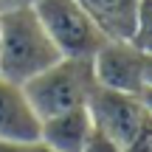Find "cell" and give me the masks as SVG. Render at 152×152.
I'll return each mask as SVG.
<instances>
[{
  "label": "cell",
  "instance_id": "obj_2",
  "mask_svg": "<svg viewBox=\"0 0 152 152\" xmlns=\"http://www.w3.org/2000/svg\"><path fill=\"white\" fill-rule=\"evenodd\" d=\"M23 87H26V96L31 102V107L37 110L39 121L76 110V107H85L93 87H96L93 62L59 56L51 68H45L34 79H28Z\"/></svg>",
  "mask_w": 152,
  "mask_h": 152
},
{
  "label": "cell",
  "instance_id": "obj_3",
  "mask_svg": "<svg viewBox=\"0 0 152 152\" xmlns=\"http://www.w3.org/2000/svg\"><path fill=\"white\" fill-rule=\"evenodd\" d=\"M34 14L54 39L59 56L93 59L96 51L107 42L104 31L76 0H34Z\"/></svg>",
  "mask_w": 152,
  "mask_h": 152
},
{
  "label": "cell",
  "instance_id": "obj_14",
  "mask_svg": "<svg viewBox=\"0 0 152 152\" xmlns=\"http://www.w3.org/2000/svg\"><path fill=\"white\" fill-rule=\"evenodd\" d=\"M138 96H141V102H144V107H147V113L152 115V87H144Z\"/></svg>",
  "mask_w": 152,
  "mask_h": 152
},
{
  "label": "cell",
  "instance_id": "obj_6",
  "mask_svg": "<svg viewBox=\"0 0 152 152\" xmlns=\"http://www.w3.org/2000/svg\"><path fill=\"white\" fill-rule=\"evenodd\" d=\"M0 141H39V115L26 87L0 76Z\"/></svg>",
  "mask_w": 152,
  "mask_h": 152
},
{
  "label": "cell",
  "instance_id": "obj_8",
  "mask_svg": "<svg viewBox=\"0 0 152 152\" xmlns=\"http://www.w3.org/2000/svg\"><path fill=\"white\" fill-rule=\"evenodd\" d=\"M107 39H130L141 0H76Z\"/></svg>",
  "mask_w": 152,
  "mask_h": 152
},
{
  "label": "cell",
  "instance_id": "obj_1",
  "mask_svg": "<svg viewBox=\"0 0 152 152\" xmlns=\"http://www.w3.org/2000/svg\"><path fill=\"white\" fill-rule=\"evenodd\" d=\"M59 59L54 39L31 6L0 14V76L26 85Z\"/></svg>",
  "mask_w": 152,
  "mask_h": 152
},
{
  "label": "cell",
  "instance_id": "obj_5",
  "mask_svg": "<svg viewBox=\"0 0 152 152\" xmlns=\"http://www.w3.org/2000/svg\"><path fill=\"white\" fill-rule=\"evenodd\" d=\"M90 62L99 87L135 96L147 87V54L138 51L130 39H107Z\"/></svg>",
  "mask_w": 152,
  "mask_h": 152
},
{
  "label": "cell",
  "instance_id": "obj_11",
  "mask_svg": "<svg viewBox=\"0 0 152 152\" xmlns=\"http://www.w3.org/2000/svg\"><path fill=\"white\" fill-rule=\"evenodd\" d=\"M124 152H152V115L144 118V124L138 127V132L124 147Z\"/></svg>",
  "mask_w": 152,
  "mask_h": 152
},
{
  "label": "cell",
  "instance_id": "obj_15",
  "mask_svg": "<svg viewBox=\"0 0 152 152\" xmlns=\"http://www.w3.org/2000/svg\"><path fill=\"white\" fill-rule=\"evenodd\" d=\"M147 87H152V54H147Z\"/></svg>",
  "mask_w": 152,
  "mask_h": 152
},
{
  "label": "cell",
  "instance_id": "obj_13",
  "mask_svg": "<svg viewBox=\"0 0 152 152\" xmlns=\"http://www.w3.org/2000/svg\"><path fill=\"white\" fill-rule=\"evenodd\" d=\"M26 6H34V0H0V14L14 9H26Z\"/></svg>",
  "mask_w": 152,
  "mask_h": 152
},
{
  "label": "cell",
  "instance_id": "obj_9",
  "mask_svg": "<svg viewBox=\"0 0 152 152\" xmlns=\"http://www.w3.org/2000/svg\"><path fill=\"white\" fill-rule=\"evenodd\" d=\"M130 42L144 54H152V0H141L135 11V26H132Z\"/></svg>",
  "mask_w": 152,
  "mask_h": 152
},
{
  "label": "cell",
  "instance_id": "obj_10",
  "mask_svg": "<svg viewBox=\"0 0 152 152\" xmlns=\"http://www.w3.org/2000/svg\"><path fill=\"white\" fill-rule=\"evenodd\" d=\"M82 152H124V147H121V144H115L110 135H104L102 130H96V127H93V132H90V138L85 141Z\"/></svg>",
  "mask_w": 152,
  "mask_h": 152
},
{
  "label": "cell",
  "instance_id": "obj_7",
  "mask_svg": "<svg viewBox=\"0 0 152 152\" xmlns=\"http://www.w3.org/2000/svg\"><path fill=\"white\" fill-rule=\"evenodd\" d=\"M90 132L93 121L87 113V104L39 121V141L54 152H82Z\"/></svg>",
  "mask_w": 152,
  "mask_h": 152
},
{
  "label": "cell",
  "instance_id": "obj_12",
  "mask_svg": "<svg viewBox=\"0 0 152 152\" xmlns=\"http://www.w3.org/2000/svg\"><path fill=\"white\" fill-rule=\"evenodd\" d=\"M0 152H54V149H48L42 141H17V144L0 141Z\"/></svg>",
  "mask_w": 152,
  "mask_h": 152
},
{
  "label": "cell",
  "instance_id": "obj_4",
  "mask_svg": "<svg viewBox=\"0 0 152 152\" xmlns=\"http://www.w3.org/2000/svg\"><path fill=\"white\" fill-rule=\"evenodd\" d=\"M87 113H90L93 127L102 130L104 135H110L121 147H127L132 141L138 127L149 115L144 102H141V96L110 90V87H99V85L93 87L90 99H87Z\"/></svg>",
  "mask_w": 152,
  "mask_h": 152
}]
</instances>
